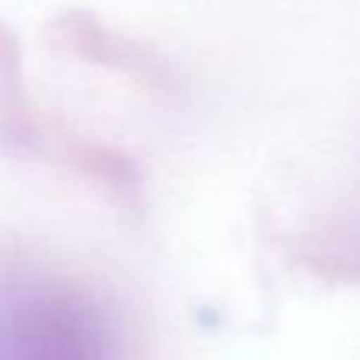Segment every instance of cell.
Listing matches in <instances>:
<instances>
[{
	"label": "cell",
	"instance_id": "1",
	"mask_svg": "<svg viewBox=\"0 0 360 360\" xmlns=\"http://www.w3.org/2000/svg\"><path fill=\"white\" fill-rule=\"evenodd\" d=\"M0 360H108L105 323L79 294H10L0 300Z\"/></svg>",
	"mask_w": 360,
	"mask_h": 360
},
{
	"label": "cell",
	"instance_id": "2",
	"mask_svg": "<svg viewBox=\"0 0 360 360\" xmlns=\"http://www.w3.org/2000/svg\"><path fill=\"white\" fill-rule=\"evenodd\" d=\"M304 259L329 278L360 285V209L323 228V234L310 240Z\"/></svg>",
	"mask_w": 360,
	"mask_h": 360
}]
</instances>
